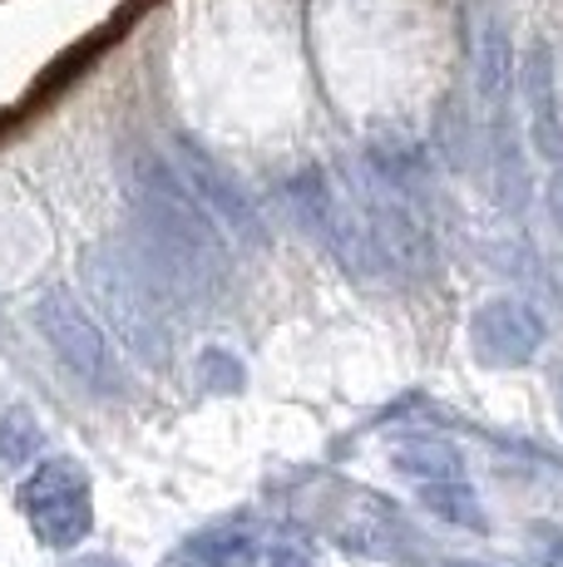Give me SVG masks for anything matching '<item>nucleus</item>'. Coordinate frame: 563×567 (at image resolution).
<instances>
[{
    "instance_id": "nucleus-1",
    "label": "nucleus",
    "mask_w": 563,
    "mask_h": 567,
    "mask_svg": "<svg viewBox=\"0 0 563 567\" xmlns=\"http://www.w3.org/2000/svg\"><path fill=\"white\" fill-rule=\"evenodd\" d=\"M129 213L139 223V252L173 297H223L233 281V243L183 188L178 168L154 148H124L119 158Z\"/></svg>"
},
{
    "instance_id": "nucleus-2",
    "label": "nucleus",
    "mask_w": 563,
    "mask_h": 567,
    "mask_svg": "<svg viewBox=\"0 0 563 567\" xmlns=\"http://www.w3.org/2000/svg\"><path fill=\"white\" fill-rule=\"evenodd\" d=\"M80 281L119 346L139 365L164 370L173 355V291L144 261V252L129 243H94L80 261Z\"/></svg>"
},
{
    "instance_id": "nucleus-3",
    "label": "nucleus",
    "mask_w": 563,
    "mask_h": 567,
    "mask_svg": "<svg viewBox=\"0 0 563 567\" xmlns=\"http://www.w3.org/2000/svg\"><path fill=\"white\" fill-rule=\"evenodd\" d=\"M30 321H35V331L45 336L50 355H55V361L70 370V375L80 380L90 395L119 400V395L129 390L124 361H119V351L110 346L104 326L94 321V311L84 307V301L74 297L70 287H50L45 297L35 301Z\"/></svg>"
},
{
    "instance_id": "nucleus-4",
    "label": "nucleus",
    "mask_w": 563,
    "mask_h": 567,
    "mask_svg": "<svg viewBox=\"0 0 563 567\" xmlns=\"http://www.w3.org/2000/svg\"><path fill=\"white\" fill-rule=\"evenodd\" d=\"M287 203H291V213H297V223L307 227L351 277H381V271L391 267L381 243H376L371 223L361 217V207L331 188L327 168H301L297 178L287 183Z\"/></svg>"
},
{
    "instance_id": "nucleus-5",
    "label": "nucleus",
    "mask_w": 563,
    "mask_h": 567,
    "mask_svg": "<svg viewBox=\"0 0 563 567\" xmlns=\"http://www.w3.org/2000/svg\"><path fill=\"white\" fill-rule=\"evenodd\" d=\"M20 514L30 518L35 538L45 548H74L90 538L94 528V498H90V474L80 460H45L25 474L20 484Z\"/></svg>"
},
{
    "instance_id": "nucleus-6",
    "label": "nucleus",
    "mask_w": 563,
    "mask_h": 567,
    "mask_svg": "<svg viewBox=\"0 0 563 567\" xmlns=\"http://www.w3.org/2000/svg\"><path fill=\"white\" fill-rule=\"evenodd\" d=\"M168 163L178 168L183 188L198 198L203 213H208L213 223L223 227L227 243H247V247H267V243H273V233H267V217H263V207L253 203V193H247L243 183H237L233 173H227L223 163L198 144V138L173 134V158Z\"/></svg>"
},
{
    "instance_id": "nucleus-7",
    "label": "nucleus",
    "mask_w": 563,
    "mask_h": 567,
    "mask_svg": "<svg viewBox=\"0 0 563 567\" xmlns=\"http://www.w3.org/2000/svg\"><path fill=\"white\" fill-rule=\"evenodd\" d=\"M539 336H544V326L519 307V301H490V307H480L470 321L474 355L490 365H524L529 355L539 351Z\"/></svg>"
},
{
    "instance_id": "nucleus-8",
    "label": "nucleus",
    "mask_w": 563,
    "mask_h": 567,
    "mask_svg": "<svg viewBox=\"0 0 563 567\" xmlns=\"http://www.w3.org/2000/svg\"><path fill=\"white\" fill-rule=\"evenodd\" d=\"M253 558H257V533L247 528V523L227 518L218 528L193 533V538L178 548L173 567H247Z\"/></svg>"
},
{
    "instance_id": "nucleus-9",
    "label": "nucleus",
    "mask_w": 563,
    "mask_h": 567,
    "mask_svg": "<svg viewBox=\"0 0 563 567\" xmlns=\"http://www.w3.org/2000/svg\"><path fill=\"white\" fill-rule=\"evenodd\" d=\"M391 464L400 468V474L420 478V484H446V478L464 474L460 450H450L446 440H406V444H396Z\"/></svg>"
},
{
    "instance_id": "nucleus-10",
    "label": "nucleus",
    "mask_w": 563,
    "mask_h": 567,
    "mask_svg": "<svg viewBox=\"0 0 563 567\" xmlns=\"http://www.w3.org/2000/svg\"><path fill=\"white\" fill-rule=\"evenodd\" d=\"M420 504L430 508L436 518L454 523V528H470V533H484L490 518L480 508V494H474L464 478H446V484H420Z\"/></svg>"
},
{
    "instance_id": "nucleus-11",
    "label": "nucleus",
    "mask_w": 563,
    "mask_h": 567,
    "mask_svg": "<svg viewBox=\"0 0 563 567\" xmlns=\"http://www.w3.org/2000/svg\"><path fill=\"white\" fill-rule=\"evenodd\" d=\"M40 440H45V434H40L35 410L10 405L0 414V474H20V468L40 454Z\"/></svg>"
},
{
    "instance_id": "nucleus-12",
    "label": "nucleus",
    "mask_w": 563,
    "mask_h": 567,
    "mask_svg": "<svg viewBox=\"0 0 563 567\" xmlns=\"http://www.w3.org/2000/svg\"><path fill=\"white\" fill-rule=\"evenodd\" d=\"M474 74H480V90L484 100H504V84H509V40L494 20H480L474 25Z\"/></svg>"
},
{
    "instance_id": "nucleus-13",
    "label": "nucleus",
    "mask_w": 563,
    "mask_h": 567,
    "mask_svg": "<svg viewBox=\"0 0 563 567\" xmlns=\"http://www.w3.org/2000/svg\"><path fill=\"white\" fill-rule=\"evenodd\" d=\"M198 385L208 390V395H243L247 365L237 361L227 346H208V351L198 355Z\"/></svg>"
},
{
    "instance_id": "nucleus-14",
    "label": "nucleus",
    "mask_w": 563,
    "mask_h": 567,
    "mask_svg": "<svg viewBox=\"0 0 563 567\" xmlns=\"http://www.w3.org/2000/svg\"><path fill=\"white\" fill-rule=\"evenodd\" d=\"M267 567H311L307 553H297V548H277L273 558H267Z\"/></svg>"
},
{
    "instance_id": "nucleus-15",
    "label": "nucleus",
    "mask_w": 563,
    "mask_h": 567,
    "mask_svg": "<svg viewBox=\"0 0 563 567\" xmlns=\"http://www.w3.org/2000/svg\"><path fill=\"white\" fill-rule=\"evenodd\" d=\"M64 567H124L119 558H74V563H64Z\"/></svg>"
},
{
    "instance_id": "nucleus-16",
    "label": "nucleus",
    "mask_w": 563,
    "mask_h": 567,
    "mask_svg": "<svg viewBox=\"0 0 563 567\" xmlns=\"http://www.w3.org/2000/svg\"><path fill=\"white\" fill-rule=\"evenodd\" d=\"M549 563L563 567V533H554V538H549Z\"/></svg>"
}]
</instances>
